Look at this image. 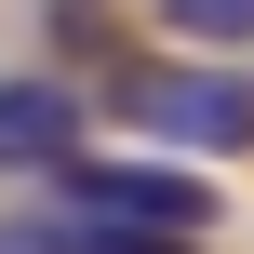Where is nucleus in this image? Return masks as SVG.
<instances>
[{
    "label": "nucleus",
    "instance_id": "20e7f679",
    "mask_svg": "<svg viewBox=\"0 0 254 254\" xmlns=\"http://www.w3.org/2000/svg\"><path fill=\"white\" fill-rule=\"evenodd\" d=\"M54 254H188V228H134V214H67Z\"/></svg>",
    "mask_w": 254,
    "mask_h": 254
},
{
    "label": "nucleus",
    "instance_id": "f257e3e1",
    "mask_svg": "<svg viewBox=\"0 0 254 254\" xmlns=\"http://www.w3.org/2000/svg\"><path fill=\"white\" fill-rule=\"evenodd\" d=\"M134 121L174 134V147L241 161V147H254V80H241V67H201V80H188V67H147V80H134Z\"/></svg>",
    "mask_w": 254,
    "mask_h": 254
},
{
    "label": "nucleus",
    "instance_id": "f03ea898",
    "mask_svg": "<svg viewBox=\"0 0 254 254\" xmlns=\"http://www.w3.org/2000/svg\"><path fill=\"white\" fill-rule=\"evenodd\" d=\"M54 174H67L80 214H134V228H201L214 214V188L201 174H161V161H54Z\"/></svg>",
    "mask_w": 254,
    "mask_h": 254
},
{
    "label": "nucleus",
    "instance_id": "7ed1b4c3",
    "mask_svg": "<svg viewBox=\"0 0 254 254\" xmlns=\"http://www.w3.org/2000/svg\"><path fill=\"white\" fill-rule=\"evenodd\" d=\"M54 161H80V94L0 80V174H54Z\"/></svg>",
    "mask_w": 254,
    "mask_h": 254
},
{
    "label": "nucleus",
    "instance_id": "39448f33",
    "mask_svg": "<svg viewBox=\"0 0 254 254\" xmlns=\"http://www.w3.org/2000/svg\"><path fill=\"white\" fill-rule=\"evenodd\" d=\"M174 40H254V0H161Z\"/></svg>",
    "mask_w": 254,
    "mask_h": 254
}]
</instances>
